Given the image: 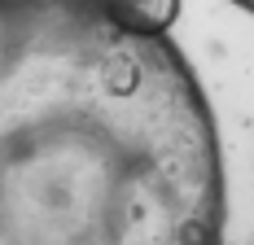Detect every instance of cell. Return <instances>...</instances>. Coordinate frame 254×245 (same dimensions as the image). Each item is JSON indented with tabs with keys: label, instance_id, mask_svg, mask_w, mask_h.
<instances>
[{
	"label": "cell",
	"instance_id": "cell-1",
	"mask_svg": "<svg viewBox=\"0 0 254 245\" xmlns=\"http://www.w3.org/2000/svg\"><path fill=\"white\" fill-rule=\"evenodd\" d=\"M206 97L105 0H0V245H219Z\"/></svg>",
	"mask_w": 254,
	"mask_h": 245
},
{
	"label": "cell",
	"instance_id": "cell-2",
	"mask_svg": "<svg viewBox=\"0 0 254 245\" xmlns=\"http://www.w3.org/2000/svg\"><path fill=\"white\" fill-rule=\"evenodd\" d=\"M105 4L145 35H167V26L180 18V0H105Z\"/></svg>",
	"mask_w": 254,
	"mask_h": 245
},
{
	"label": "cell",
	"instance_id": "cell-3",
	"mask_svg": "<svg viewBox=\"0 0 254 245\" xmlns=\"http://www.w3.org/2000/svg\"><path fill=\"white\" fill-rule=\"evenodd\" d=\"M237 4H241V9H250V13H254V0H237Z\"/></svg>",
	"mask_w": 254,
	"mask_h": 245
}]
</instances>
